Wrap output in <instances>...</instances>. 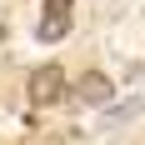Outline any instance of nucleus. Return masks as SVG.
I'll use <instances>...</instances> for the list:
<instances>
[{"mask_svg": "<svg viewBox=\"0 0 145 145\" xmlns=\"http://www.w3.org/2000/svg\"><path fill=\"white\" fill-rule=\"evenodd\" d=\"M30 85H35V100H50V95H60V70L55 65H50V70H35Z\"/></svg>", "mask_w": 145, "mask_h": 145, "instance_id": "f257e3e1", "label": "nucleus"}, {"mask_svg": "<svg viewBox=\"0 0 145 145\" xmlns=\"http://www.w3.org/2000/svg\"><path fill=\"white\" fill-rule=\"evenodd\" d=\"M80 95H85V100H110V85H105L100 75H85V80H80Z\"/></svg>", "mask_w": 145, "mask_h": 145, "instance_id": "f03ea898", "label": "nucleus"}, {"mask_svg": "<svg viewBox=\"0 0 145 145\" xmlns=\"http://www.w3.org/2000/svg\"><path fill=\"white\" fill-rule=\"evenodd\" d=\"M65 25H70L65 15H45V20H40V40H55V35H65Z\"/></svg>", "mask_w": 145, "mask_h": 145, "instance_id": "7ed1b4c3", "label": "nucleus"}]
</instances>
